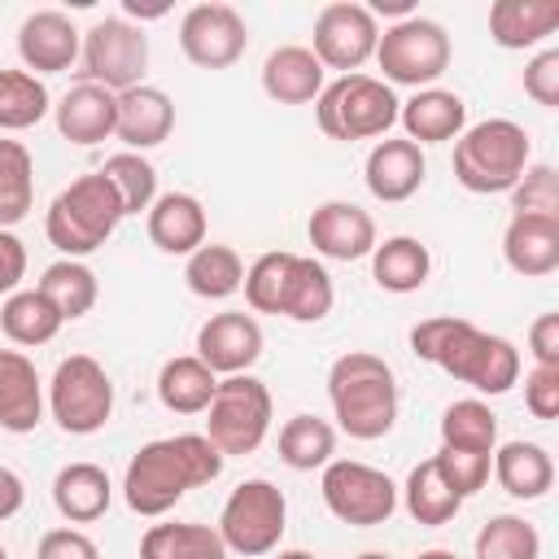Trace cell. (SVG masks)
I'll return each mask as SVG.
<instances>
[{"instance_id": "5b68a950", "label": "cell", "mask_w": 559, "mask_h": 559, "mask_svg": "<svg viewBox=\"0 0 559 559\" xmlns=\"http://www.w3.org/2000/svg\"><path fill=\"white\" fill-rule=\"evenodd\" d=\"M118 223H122V205L100 170L79 175L70 188H61L44 214V231H48L52 249H61L66 258L96 253L118 231Z\"/></svg>"}, {"instance_id": "30bf717a", "label": "cell", "mask_w": 559, "mask_h": 559, "mask_svg": "<svg viewBox=\"0 0 559 559\" xmlns=\"http://www.w3.org/2000/svg\"><path fill=\"white\" fill-rule=\"evenodd\" d=\"M284 520H288V502L280 493V485L271 480H240L227 502H223V515H218V537L227 550L245 555V559H258V555H271L284 537Z\"/></svg>"}, {"instance_id": "1f68e13d", "label": "cell", "mask_w": 559, "mask_h": 559, "mask_svg": "<svg viewBox=\"0 0 559 559\" xmlns=\"http://www.w3.org/2000/svg\"><path fill=\"white\" fill-rule=\"evenodd\" d=\"M332 301H336V288H332V275L323 271V262L293 253V271H288V284H284L280 314L293 319V323H319L332 310Z\"/></svg>"}, {"instance_id": "f6af8a7d", "label": "cell", "mask_w": 559, "mask_h": 559, "mask_svg": "<svg viewBox=\"0 0 559 559\" xmlns=\"http://www.w3.org/2000/svg\"><path fill=\"white\" fill-rule=\"evenodd\" d=\"M432 459H437L441 476L450 480V489H454L459 498H472V493H480V489L489 485L493 454H485V450H445V445H441Z\"/></svg>"}, {"instance_id": "6f0895ef", "label": "cell", "mask_w": 559, "mask_h": 559, "mask_svg": "<svg viewBox=\"0 0 559 559\" xmlns=\"http://www.w3.org/2000/svg\"><path fill=\"white\" fill-rule=\"evenodd\" d=\"M0 559H9V555H4V546H0Z\"/></svg>"}, {"instance_id": "816d5d0a", "label": "cell", "mask_w": 559, "mask_h": 559, "mask_svg": "<svg viewBox=\"0 0 559 559\" xmlns=\"http://www.w3.org/2000/svg\"><path fill=\"white\" fill-rule=\"evenodd\" d=\"M22 502H26V485H22V476L9 472V467H0V520H13V515L22 511Z\"/></svg>"}, {"instance_id": "2e32d148", "label": "cell", "mask_w": 559, "mask_h": 559, "mask_svg": "<svg viewBox=\"0 0 559 559\" xmlns=\"http://www.w3.org/2000/svg\"><path fill=\"white\" fill-rule=\"evenodd\" d=\"M306 236H310L314 253L332 258V262L371 258V249L380 245L376 240V218L362 205H354V201H323V205H314V214L306 223Z\"/></svg>"}, {"instance_id": "277c9868", "label": "cell", "mask_w": 559, "mask_h": 559, "mask_svg": "<svg viewBox=\"0 0 559 559\" xmlns=\"http://www.w3.org/2000/svg\"><path fill=\"white\" fill-rule=\"evenodd\" d=\"M528 153L533 144L520 122L485 118L476 127H463V135L454 140V179L476 197L511 192L528 170Z\"/></svg>"}, {"instance_id": "ee69618b", "label": "cell", "mask_w": 559, "mask_h": 559, "mask_svg": "<svg viewBox=\"0 0 559 559\" xmlns=\"http://www.w3.org/2000/svg\"><path fill=\"white\" fill-rule=\"evenodd\" d=\"M511 210L515 214H546V218H559V179H555V166L546 162H528V170L520 175V183L511 188Z\"/></svg>"}, {"instance_id": "836d02e7", "label": "cell", "mask_w": 559, "mask_h": 559, "mask_svg": "<svg viewBox=\"0 0 559 559\" xmlns=\"http://www.w3.org/2000/svg\"><path fill=\"white\" fill-rule=\"evenodd\" d=\"M140 559H227V546L218 528L175 520V524H153L140 537Z\"/></svg>"}, {"instance_id": "6da1fadb", "label": "cell", "mask_w": 559, "mask_h": 559, "mask_svg": "<svg viewBox=\"0 0 559 559\" xmlns=\"http://www.w3.org/2000/svg\"><path fill=\"white\" fill-rule=\"evenodd\" d=\"M411 354L489 397L507 393L520 380V349L507 336L480 332L476 323L454 319V314L419 319L411 328Z\"/></svg>"}, {"instance_id": "7bdbcfd3", "label": "cell", "mask_w": 559, "mask_h": 559, "mask_svg": "<svg viewBox=\"0 0 559 559\" xmlns=\"http://www.w3.org/2000/svg\"><path fill=\"white\" fill-rule=\"evenodd\" d=\"M288 271H293V253H284V249L262 253V258L245 271V284H240V288H245L249 310H258V314H280Z\"/></svg>"}, {"instance_id": "7dc6e473", "label": "cell", "mask_w": 559, "mask_h": 559, "mask_svg": "<svg viewBox=\"0 0 559 559\" xmlns=\"http://www.w3.org/2000/svg\"><path fill=\"white\" fill-rule=\"evenodd\" d=\"M524 406L533 419H555L559 415V367H537L524 376Z\"/></svg>"}, {"instance_id": "44dd1931", "label": "cell", "mask_w": 559, "mask_h": 559, "mask_svg": "<svg viewBox=\"0 0 559 559\" xmlns=\"http://www.w3.org/2000/svg\"><path fill=\"white\" fill-rule=\"evenodd\" d=\"M397 122L406 127V140L411 144H445V140H459L463 135L467 105H463L459 92L419 87L411 100L397 105Z\"/></svg>"}, {"instance_id": "83f0119b", "label": "cell", "mask_w": 559, "mask_h": 559, "mask_svg": "<svg viewBox=\"0 0 559 559\" xmlns=\"http://www.w3.org/2000/svg\"><path fill=\"white\" fill-rule=\"evenodd\" d=\"M114 485L105 476V467L96 463H66L52 480V507L70 520V524H92L109 511Z\"/></svg>"}, {"instance_id": "ab89813d", "label": "cell", "mask_w": 559, "mask_h": 559, "mask_svg": "<svg viewBox=\"0 0 559 559\" xmlns=\"http://www.w3.org/2000/svg\"><path fill=\"white\" fill-rule=\"evenodd\" d=\"M48 87L31 70H0V131H26L48 114Z\"/></svg>"}, {"instance_id": "681fc988", "label": "cell", "mask_w": 559, "mask_h": 559, "mask_svg": "<svg viewBox=\"0 0 559 559\" xmlns=\"http://www.w3.org/2000/svg\"><path fill=\"white\" fill-rule=\"evenodd\" d=\"M528 354L537 367H559V314H537L528 328Z\"/></svg>"}, {"instance_id": "f5cc1de1", "label": "cell", "mask_w": 559, "mask_h": 559, "mask_svg": "<svg viewBox=\"0 0 559 559\" xmlns=\"http://www.w3.org/2000/svg\"><path fill=\"white\" fill-rule=\"evenodd\" d=\"M367 13L376 17V13H397V17H411V0H376V4H367Z\"/></svg>"}, {"instance_id": "e575fe53", "label": "cell", "mask_w": 559, "mask_h": 559, "mask_svg": "<svg viewBox=\"0 0 559 559\" xmlns=\"http://www.w3.org/2000/svg\"><path fill=\"white\" fill-rule=\"evenodd\" d=\"M35 288L52 301V310H57L61 319H83V314L96 306V293H100L96 271H92L87 262H79V258H61V262L44 266V275H39Z\"/></svg>"}, {"instance_id": "ac0fdd59", "label": "cell", "mask_w": 559, "mask_h": 559, "mask_svg": "<svg viewBox=\"0 0 559 559\" xmlns=\"http://www.w3.org/2000/svg\"><path fill=\"white\" fill-rule=\"evenodd\" d=\"M424 175H428L424 148L411 144V140H389V135L367 153V166H362L367 192H371L376 201H389V205L415 197L419 183H424Z\"/></svg>"}, {"instance_id": "8992f818", "label": "cell", "mask_w": 559, "mask_h": 559, "mask_svg": "<svg viewBox=\"0 0 559 559\" xmlns=\"http://www.w3.org/2000/svg\"><path fill=\"white\" fill-rule=\"evenodd\" d=\"M397 105L402 100L384 79L341 74L336 83H323L314 100V118L328 140H371V135H389V127L397 122Z\"/></svg>"}, {"instance_id": "ffe728a7", "label": "cell", "mask_w": 559, "mask_h": 559, "mask_svg": "<svg viewBox=\"0 0 559 559\" xmlns=\"http://www.w3.org/2000/svg\"><path fill=\"white\" fill-rule=\"evenodd\" d=\"M175 127V105L162 87H127L118 92V127L114 135L127 144V153H144V148H157Z\"/></svg>"}, {"instance_id": "7402d4cb", "label": "cell", "mask_w": 559, "mask_h": 559, "mask_svg": "<svg viewBox=\"0 0 559 559\" xmlns=\"http://www.w3.org/2000/svg\"><path fill=\"white\" fill-rule=\"evenodd\" d=\"M44 419V384L22 349H0V428L35 432Z\"/></svg>"}, {"instance_id": "52a82bcc", "label": "cell", "mask_w": 559, "mask_h": 559, "mask_svg": "<svg viewBox=\"0 0 559 559\" xmlns=\"http://www.w3.org/2000/svg\"><path fill=\"white\" fill-rule=\"evenodd\" d=\"M266 432H271V389L249 371L223 376L205 406V437L218 445V454L245 459L266 441Z\"/></svg>"}, {"instance_id": "11a10c76", "label": "cell", "mask_w": 559, "mask_h": 559, "mask_svg": "<svg viewBox=\"0 0 559 559\" xmlns=\"http://www.w3.org/2000/svg\"><path fill=\"white\" fill-rule=\"evenodd\" d=\"M275 559H314V555H310V550H280Z\"/></svg>"}, {"instance_id": "9f6ffc18", "label": "cell", "mask_w": 559, "mask_h": 559, "mask_svg": "<svg viewBox=\"0 0 559 559\" xmlns=\"http://www.w3.org/2000/svg\"><path fill=\"white\" fill-rule=\"evenodd\" d=\"M358 559H389V555H380V550H367V555H358Z\"/></svg>"}, {"instance_id": "f907efd6", "label": "cell", "mask_w": 559, "mask_h": 559, "mask_svg": "<svg viewBox=\"0 0 559 559\" xmlns=\"http://www.w3.org/2000/svg\"><path fill=\"white\" fill-rule=\"evenodd\" d=\"M22 280H26V245L13 231H0V297L17 293Z\"/></svg>"}, {"instance_id": "9a60e30c", "label": "cell", "mask_w": 559, "mask_h": 559, "mask_svg": "<svg viewBox=\"0 0 559 559\" xmlns=\"http://www.w3.org/2000/svg\"><path fill=\"white\" fill-rule=\"evenodd\" d=\"M197 358L214 376H240L262 358V323L245 310L210 314L197 332Z\"/></svg>"}, {"instance_id": "bcb514c9", "label": "cell", "mask_w": 559, "mask_h": 559, "mask_svg": "<svg viewBox=\"0 0 559 559\" xmlns=\"http://www.w3.org/2000/svg\"><path fill=\"white\" fill-rule=\"evenodd\" d=\"M524 92L546 105V109H559V48H542L528 66H524Z\"/></svg>"}, {"instance_id": "603a6c76", "label": "cell", "mask_w": 559, "mask_h": 559, "mask_svg": "<svg viewBox=\"0 0 559 559\" xmlns=\"http://www.w3.org/2000/svg\"><path fill=\"white\" fill-rule=\"evenodd\" d=\"M502 258L515 275H550L559 266V218L546 214H511L502 231Z\"/></svg>"}, {"instance_id": "7c38bea8", "label": "cell", "mask_w": 559, "mask_h": 559, "mask_svg": "<svg viewBox=\"0 0 559 559\" xmlns=\"http://www.w3.org/2000/svg\"><path fill=\"white\" fill-rule=\"evenodd\" d=\"M83 83H100L114 96L127 87L144 83L148 70V35L144 26L127 22V17H100L87 35H83Z\"/></svg>"}, {"instance_id": "484cf974", "label": "cell", "mask_w": 559, "mask_h": 559, "mask_svg": "<svg viewBox=\"0 0 559 559\" xmlns=\"http://www.w3.org/2000/svg\"><path fill=\"white\" fill-rule=\"evenodd\" d=\"M262 92L280 105H306L323 92V66L310 48L284 44L262 61Z\"/></svg>"}, {"instance_id": "5bb4252c", "label": "cell", "mask_w": 559, "mask_h": 559, "mask_svg": "<svg viewBox=\"0 0 559 559\" xmlns=\"http://www.w3.org/2000/svg\"><path fill=\"white\" fill-rule=\"evenodd\" d=\"M179 48L201 70H227L249 48V26L231 4H192L179 22Z\"/></svg>"}, {"instance_id": "ba28073f", "label": "cell", "mask_w": 559, "mask_h": 559, "mask_svg": "<svg viewBox=\"0 0 559 559\" xmlns=\"http://www.w3.org/2000/svg\"><path fill=\"white\" fill-rule=\"evenodd\" d=\"M48 411L61 432L92 437L114 415V380L92 354H70L48 380Z\"/></svg>"}, {"instance_id": "b9f144b4", "label": "cell", "mask_w": 559, "mask_h": 559, "mask_svg": "<svg viewBox=\"0 0 559 559\" xmlns=\"http://www.w3.org/2000/svg\"><path fill=\"white\" fill-rule=\"evenodd\" d=\"M100 175L109 179V188L118 192V205H122V218L127 214H140L157 201V170L144 153H114Z\"/></svg>"}, {"instance_id": "4dcf8cb0", "label": "cell", "mask_w": 559, "mask_h": 559, "mask_svg": "<svg viewBox=\"0 0 559 559\" xmlns=\"http://www.w3.org/2000/svg\"><path fill=\"white\" fill-rule=\"evenodd\" d=\"M61 323H66V319L52 310V301H48L39 288H17V293H9L4 306H0V332H4L13 345H26V349L48 345V341L61 332Z\"/></svg>"}, {"instance_id": "8d00e7d4", "label": "cell", "mask_w": 559, "mask_h": 559, "mask_svg": "<svg viewBox=\"0 0 559 559\" xmlns=\"http://www.w3.org/2000/svg\"><path fill=\"white\" fill-rule=\"evenodd\" d=\"M35 205V162L22 140L0 135V231H13Z\"/></svg>"}, {"instance_id": "f1b7e54d", "label": "cell", "mask_w": 559, "mask_h": 559, "mask_svg": "<svg viewBox=\"0 0 559 559\" xmlns=\"http://www.w3.org/2000/svg\"><path fill=\"white\" fill-rule=\"evenodd\" d=\"M428 271H432V253L415 236H389L384 245L371 249V280L384 293H415L428 284Z\"/></svg>"}, {"instance_id": "cb8c5ba5", "label": "cell", "mask_w": 559, "mask_h": 559, "mask_svg": "<svg viewBox=\"0 0 559 559\" xmlns=\"http://www.w3.org/2000/svg\"><path fill=\"white\" fill-rule=\"evenodd\" d=\"M148 240L162 253H197L205 245V205L192 192H162L148 205Z\"/></svg>"}, {"instance_id": "74e56055", "label": "cell", "mask_w": 559, "mask_h": 559, "mask_svg": "<svg viewBox=\"0 0 559 559\" xmlns=\"http://www.w3.org/2000/svg\"><path fill=\"white\" fill-rule=\"evenodd\" d=\"M336 454V428L319 415H293L284 428H280V459L293 467V472H314V467H328Z\"/></svg>"}, {"instance_id": "e0dca14e", "label": "cell", "mask_w": 559, "mask_h": 559, "mask_svg": "<svg viewBox=\"0 0 559 559\" xmlns=\"http://www.w3.org/2000/svg\"><path fill=\"white\" fill-rule=\"evenodd\" d=\"M83 52V35L79 26L61 13V9H35L22 17L17 26V57L22 66L39 79V74H57V70H70Z\"/></svg>"}, {"instance_id": "d590c367", "label": "cell", "mask_w": 559, "mask_h": 559, "mask_svg": "<svg viewBox=\"0 0 559 559\" xmlns=\"http://www.w3.org/2000/svg\"><path fill=\"white\" fill-rule=\"evenodd\" d=\"M183 280L197 297L205 301H223L231 293H240L245 284V262L231 245H201L197 253H188V266H183Z\"/></svg>"}, {"instance_id": "d6a6232c", "label": "cell", "mask_w": 559, "mask_h": 559, "mask_svg": "<svg viewBox=\"0 0 559 559\" xmlns=\"http://www.w3.org/2000/svg\"><path fill=\"white\" fill-rule=\"evenodd\" d=\"M402 502H406L411 520H415V524H428V528L450 524V520L459 515V507H463V498H459V493L450 489V480L441 476L437 459H424V463L411 467V476H406V485H402Z\"/></svg>"}, {"instance_id": "f35d334b", "label": "cell", "mask_w": 559, "mask_h": 559, "mask_svg": "<svg viewBox=\"0 0 559 559\" xmlns=\"http://www.w3.org/2000/svg\"><path fill=\"white\" fill-rule=\"evenodd\" d=\"M441 445L445 450H485L498 445V415L480 397H459L441 415Z\"/></svg>"}, {"instance_id": "4316f807", "label": "cell", "mask_w": 559, "mask_h": 559, "mask_svg": "<svg viewBox=\"0 0 559 559\" xmlns=\"http://www.w3.org/2000/svg\"><path fill=\"white\" fill-rule=\"evenodd\" d=\"M493 480L511 493V498H542L555 485V459L546 454V445L537 441H507L493 445Z\"/></svg>"}, {"instance_id": "3957f363", "label": "cell", "mask_w": 559, "mask_h": 559, "mask_svg": "<svg viewBox=\"0 0 559 559\" xmlns=\"http://www.w3.org/2000/svg\"><path fill=\"white\" fill-rule=\"evenodd\" d=\"M328 402L341 432L354 441H380L397 424V376L380 354L349 349L328 371Z\"/></svg>"}, {"instance_id": "db71d44e", "label": "cell", "mask_w": 559, "mask_h": 559, "mask_svg": "<svg viewBox=\"0 0 559 559\" xmlns=\"http://www.w3.org/2000/svg\"><path fill=\"white\" fill-rule=\"evenodd\" d=\"M415 559H459V555L454 550H419Z\"/></svg>"}, {"instance_id": "4fadbf2b", "label": "cell", "mask_w": 559, "mask_h": 559, "mask_svg": "<svg viewBox=\"0 0 559 559\" xmlns=\"http://www.w3.org/2000/svg\"><path fill=\"white\" fill-rule=\"evenodd\" d=\"M376 44H380V26L376 17L367 13V4H354V0H332L319 9L314 17V57L323 70H341V74H354L362 61L376 57Z\"/></svg>"}, {"instance_id": "f546056e", "label": "cell", "mask_w": 559, "mask_h": 559, "mask_svg": "<svg viewBox=\"0 0 559 559\" xmlns=\"http://www.w3.org/2000/svg\"><path fill=\"white\" fill-rule=\"evenodd\" d=\"M214 389H218V376L197 354H179V358L162 362V371H157V397L175 415H201L210 406Z\"/></svg>"}, {"instance_id": "9c48e42d", "label": "cell", "mask_w": 559, "mask_h": 559, "mask_svg": "<svg viewBox=\"0 0 559 559\" xmlns=\"http://www.w3.org/2000/svg\"><path fill=\"white\" fill-rule=\"evenodd\" d=\"M376 61L384 70V83L393 87H432L445 70H450V35L441 22L432 17H402L393 22L380 44H376Z\"/></svg>"}, {"instance_id": "60d3db41", "label": "cell", "mask_w": 559, "mask_h": 559, "mask_svg": "<svg viewBox=\"0 0 559 559\" xmlns=\"http://www.w3.org/2000/svg\"><path fill=\"white\" fill-rule=\"evenodd\" d=\"M472 559H542V537L524 515H493L480 524Z\"/></svg>"}, {"instance_id": "d4e9b609", "label": "cell", "mask_w": 559, "mask_h": 559, "mask_svg": "<svg viewBox=\"0 0 559 559\" xmlns=\"http://www.w3.org/2000/svg\"><path fill=\"white\" fill-rule=\"evenodd\" d=\"M559 26L555 0H493L489 4V39L507 52L537 48Z\"/></svg>"}, {"instance_id": "8fae6325", "label": "cell", "mask_w": 559, "mask_h": 559, "mask_svg": "<svg viewBox=\"0 0 559 559\" xmlns=\"http://www.w3.org/2000/svg\"><path fill=\"white\" fill-rule=\"evenodd\" d=\"M319 489H323L328 511L341 524H354V528L389 524V515L397 511V485L380 467L358 463V459H332L323 467Z\"/></svg>"}, {"instance_id": "7a4b0ae2", "label": "cell", "mask_w": 559, "mask_h": 559, "mask_svg": "<svg viewBox=\"0 0 559 559\" xmlns=\"http://www.w3.org/2000/svg\"><path fill=\"white\" fill-rule=\"evenodd\" d=\"M223 476V454L205 432L157 437L140 445L122 476V498L135 515H166L188 489Z\"/></svg>"}, {"instance_id": "c3c4849f", "label": "cell", "mask_w": 559, "mask_h": 559, "mask_svg": "<svg viewBox=\"0 0 559 559\" xmlns=\"http://www.w3.org/2000/svg\"><path fill=\"white\" fill-rule=\"evenodd\" d=\"M35 559H100V550H96V542H92L87 533H79V528H48V533L39 537Z\"/></svg>"}, {"instance_id": "d6986e66", "label": "cell", "mask_w": 559, "mask_h": 559, "mask_svg": "<svg viewBox=\"0 0 559 559\" xmlns=\"http://www.w3.org/2000/svg\"><path fill=\"white\" fill-rule=\"evenodd\" d=\"M52 118H57V131L61 140L70 144H100L114 135L118 127V96L100 83H74L57 105H52Z\"/></svg>"}]
</instances>
